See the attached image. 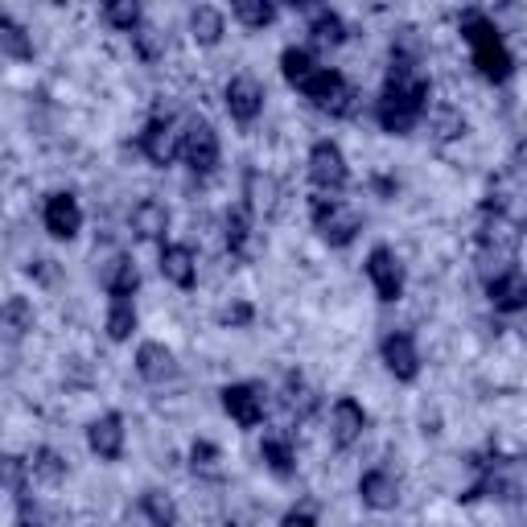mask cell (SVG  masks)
Masks as SVG:
<instances>
[{
    "label": "cell",
    "mask_w": 527,
    "mask_h": 527,
    "mask_svg": "<svg viewBox=\"0 0 527 527\" xmlns=\"http://www.w3.org/2000/svg\"><path fill=\"white\" fill-rule=\"evenodd\" d=\"M429 95H433V83L420 75V66L408 58H392L388 79H383V95L375 103L379 128L392 136H408L429 116Z\"/></svg>",
    "instance_id": "1"
},
{
    "label": "cell",
    "mask_w": 527,
    "mask_h": 527,
    "mask_svg": "<svg viewBox=\"0 0 527 527\" xmlns=\"http://www.w3.org/2000/svg\"><path fill=\"white\" fill-rule=\"evenodd\" d=\"M462 38L470 42V50H474V66H478V75H482L486 83H507V79H511L515 58H511V50L503 46L495 21H490L486 13L470 9V13L462 17Z\"/></svg>",
    "instance_id": "2"
},
{
    "label": "cell",
    "mask_w": 527,
    "mask_h": 527,
    "mask_svg": "<svg viewBox=\"0 0 527 527\" xmlns=\"http://www.w3.org/2000/svg\"><path fill=\"white\" fill-rule=\"evenodd\" d=\"M309 219H313V231H318L330 248H346V243H355V235L363 231L359 210L342 198H330V194L309 198Z\"/></svg>",
    "instance_id": "3"
},
{
    "label": "cell",
    "mask_w": 527,
    "mask_h": 527,
    "mask_svg": "<svg viewBox=\"0 0 527 527\" xmlns=\"http://www.w3.org/2000/svg\"><path fill=\"white\" fill-rule=\"evenodd\" d=\"M301 95L326 116H350V112H355V103H359V91L346 83L342 70H330V66H322L318 75L301 87Z\"/></svg>",
    "instance_id": "4"
},
{
    "label": "cell",
    "mask_w": 527,
    "mask_h": 527,
    "mask_svg": "<svg viewBox=\"0 0 527 527\" xmlns=\"http://www.w3.org/2000/svg\"><path fill=\"white\" fill-rule=\"evenodd\" d=\"M219 132H215V124L210 120H202V116H190L186 120V128H182V161L194 169V173H210L219 165Z\"/></svg>",
    "instance_id": "5"
},
{
    "label": "cell",
    "mask_w": 527,
    "mask_h": 527,
    "mask_svg": "<svg viewBox=\"0 0 527 527\" xmlns=\"http://www.w3.org/2000/svg\"><path fill=\"white\" fill-rule=\"evenodd\" d=\"M309 182L318 186L322 194H338L346 182H350V169H346V157L334 140H313L309 149Z\"/></svg>",
    "instance_id": "6"
},
{
    "label": "cell",
    "mask_w": 527,
    "mask_h": 527,
    "mask_svg": "<svg viewBox=\"0 0 527 527\" xmlns=\"http://www.w3.org/2000/svg\"><path fill=\"white\" fill-rule=\"evenodd\" d=\"M219 396H223L227 416L235 420L239 429H256V425H264L268 400H264V388H260V383H227V388H223Z\"/></svg>",
    "instance_id": "7"
},
{
    "label": "cell",
    "mask_w": 527,
    "mask_h": 527,
    "mask_svg": "<svg viewBox=\"0 0 527 527\" xmlns=\"http://www.w3.org/2000/svg\"><path fill=\"white\" fill-rule=\"evenodd\" d=\"M264 99H268V95H264V83H260L256 75H235V79L223 87V103H227V112H231L235 124L260 120Z\"/></svg>",
    "instance_id": "8"
},
{
    "label": "cell",
    "mask_w": 527,
    "mask_h": 527,
    "mask_svg": "<svg viewBox=\"0 0 527 527\" xmlns=\"http://www.w3.org/2000/svg\"><path fill=\"white\" fill-rule=\"evenodd\" d=\"M140 153H145L153 165H161V169L182 157V132L173 128L169 116H153L145 124V132H140Z\"/></svg>",
    "instance_id": "9"
},
{
    "label": "cell",
    "mask_w": 527,
    "mask_h": 527,
    "mask_svg": "<svg viewBox=\"0 0 527 527\" xmlns=\"http://www.w3.org/2000/svg\"><path fill=\"white\" fill-rule=\"evenodd\" d=\"M379 355H383V367H388L400 383H412L420 375V350H416V338L408 330H388V334H383Z\"/></svg>",
    "instance_id": "10"
},
{
    "label": "cell",
    "mask_w": 527,
    "mask_h": 527,
    "mask_svg": "<svg viewBox=\"0 0 527 527\" xmlns=\"http://www.w3.org/2000/svg\"><path fill=\"white\" fill-rule=\"evenodd\" d=\"M42 223H46V231L54 239H75L83 231V206H79V198L66 194V190L50 194L46 206H42Z\"/></svg>",
    "instance_id": "11"
},
{
    "label": "cell",
    "mask_w": 527,
    "mask_h": 527,
    "mask_svg": "<svg viewBox=\"0 0 527 527\" xmlns=\"http://www.w3.org/2000/svg\"><path fill=\"white\" fill-rule=\"evenodd\" d=\"M363 433H367V408L359 400H350V396L334 400V408H330V441H334V449H350L355 441H363Z\"/></svg>",
    "instance_id": "12"
},
{
    "label": "cell",
    "mask_w": 527,
    "mask_h": 527,
    "mask_svg": "<svg viewBox=\"0 0 527 527\" xmlns=\"http://www.w3.org/2000/svg\"><path fill=\"white\" fill-rule=\"evenodd\" d=\"M367 276H371L379 301H400L404 297V264L396 260L392 248H375L367 256Z\"/></svg>",
    "instance_id": "13"
},
{
    "label": "cell",
    "mask_w": 527,
    "mask_h": 527,
    "mask_svg": "<svg viewBox=\"0 0 527 527\" xmlns=\"http://www.w3.org/2000/svg\"><path fill=\"white\" fill-rule=\"evenodd\" d=\"M243 206L260 219H276L280 215V182L264 169H248V178H243Z\"/></svg>",
    "instance_id": "14"
},
{
    "label": "cell",
    "mask_w": 527,
    "mask_h": 527,
    "mask_svg": "<svg viewBox=\"0 0 527 527\" xmlns=\"http://www.w3.org/2000/svg\"><path fill=\"white\" fill-rule=\"evenodd\" d=\"M87 445H91V453L99 462H120V453H124V416L120 412H103L99 420H91Z\"/></svg>",
    "instance_id": "15"
},
{
    "label": "cell",
    "mask_w": 527,
    "mask_h": 527,
    "mask_svg": "<svg viewBox=\"0 0 527 527\" xmlns=\"http://www.w3.org/2000/svg\"><path fill=\"white\" fill-rule=\"evenodd\" d=\"M486 297L499 313H523L527 309V276L519 268L499 272L495 280H486Z\"/></svg>",
    "instance_id": "16"
},
{
    "label": "cell",
    "mask_w": 527,
    "mask_h": 527,
    "mask_svg": "<svg viewBox=\"0 0 527 527\" xmlns=\"http://www.w3.org/2000/svg\"><path fill=\"white\" fill-rule=\"evenodd\" d=\"M359 499L371 511H396V503H400V482H396V474L392 470H367L359 478Z\"/></svg>",
    "instance_id": "17"
},
{
    "label": "cell",
    "mask_w": 527,
    "mask_h": 527,
    "mask_svg": "<svg viewBox=\"0 0 527 527\" xmlns=\"http://www.w3.org/2000/svg\"><path fill=\"white\" fill-rule=\"evenodd\" d=\"M161 276L169 280V285H178V289H194L198 256H194L190 243H165V248H161Z\"/></svg>",
    "instance_id": "18"
},
{
    "label": "cell",
    "mask_w": 527,
    "mask_h": 527,
    "mask_svg": "<svg viewBox=\"0 0 527 527\" xmlns=\"http://www.w3.org/2000/svg\"><path fill=\"white\" fill-rule=\"evenodd\" d=\"M169 219H173V215H169V206H165L161 198H140V202L132 206V215H128L136 239H165Z\"/></svg>",
    "instance_id": "19"
},
{
    "label": "cell",
    "mask_w": 527,
    "mask_h": 527,
    "mask_svg": "<svg viewBox=\"0 0 527 527\" xmlns=\"http://www.w3.org/2000/svg\"><path fill=\"white\" fill-rule=\"evenodd\" d=\"M173 371H178V363H173V350L165 342H140L136 350V375L145 383H165L173 379Z\"/></svg>",
    "instance_id": "20"
},
{
    "label": "cell",
    "mask_w": 527,
    "mask_h": 527,
    "mask_svg": "<svg viewBox=\"0 0 527 527\" xmlns=\"http://www.w3.org/2000/svg\"><path fill=\"white\" fill-rule=\"evenodd\" d=\"M99 280H103V289H108L112 301H128L140 289V268H136L132 256H112Z\"/></svg>",
    "instance_id": "21"
},
{
    "label": "cell",
    "mask_w": 527,
    "mask_h": 527,
    "mask_svg": "<svg viewBox=\"0 0 527 527\" xmlns=\"http://www.w3.org/2000/svg\"><path fill=\"white\" fill-rule=\"evenodd\" d=\"M223 33H227V17H223V9H215V5H198V9H190V38H194L198 46H219V42H223Z\"/></svg>",
    "instance_id": "22"
},
{
    "label": "cell",
    "mask_w": 527,
    "mask_h": 527,
    "mask_svg": "<svg viewBox=\"0 0 527 527\" xmlns=\"http://www.w3.org/2000/svg\"><path fill=\"white\" fill-rule=\"evenodd\" d=\"M223 239H227L231 256L248 252V243H252V210L248 206H227L223 210Z\"/></svg>",
    "instance_id": "23"
},
{
    "label": "cell",
    "mask_w": 527,
    "mask_h": 527,
    "mask_svg": "<svg viewBox=\"0 0 527 527\" xmlns=\"http://www.w3.org/2000/svg\"><path fill=\"white\" fill-rule=\"evenodd\" d=\"M29 470H33V478H38V482H46V486H62V482H66V474H70L66 458H62L58 449H50V445L33 449V458H29Z\"/></svg>",
    "instance_id": "24"
},
{
    "label": "cell",
    "mask_w": 527,
    "mask_h": 527,
    "mask_svg": "<svg viewBox=\"0 0 527 527\" xmlns=\"http://www.w3.org/2000/svg\"><path fill=\"white\" fill-rule=\"evenodd\" d=\"M318 70H322V66L313 62V54H309L305 46H289L285 54H280V75H285V79H289L297 91H301V87H305L313 75H318Z\"/></svg>",
    "instance_id": "25"
},
{
    "label": "cell",
    "mask_w": 527,
    "mask_h": 527,
    "mask_svg": "<svg viewBox=\"0 0 527 527\" xmlns=\"http://www.w3.org/2000/svg\"><path fill=\"white\" fill-rule=\"evenodd\" d=\"M309 38H313V46H342L346 42V21H342V13L318 9V13L309 17Z\"/></svg>",
    "instance_id": "26"
},
{
    "label": "cell",
    "mask_w": 527,
    "mask_h": 527,
    "mask_svg": "<svg viewBox=\"0 0 527 527\" xmlns=\"http://www.w3.org/2000/svg\"><path fill=\"white\" fill-rule=\"evenodd\" d=\"M103 21H108L116 33H136L145 29V9L136 5V0H108V5H103Z\"/></svg>",
    "instance_id": "27"
},
{
    "label": "cell",
    "mask_w": 527,
    "mask_h": 527,
    "mask_svg": "<svg viewBox=\"0 0 527 527\" xmlns=\"http://www.w3.org/2000/svg\"><path fill=\"white\" fill-rule=\"evenodd\" d=\"M260 458H264V466H268L276 478H293V474H297V453H293V445H289L285 437H264Z\"/></svg>",
    "instance_id": "28"
},
{
    "label": "cell",
    "mask_w": 527,
    "mask_h": 527,
    "mask_svg": "<svg viewBox=\"0 0 527 527\" xmlns=\"http://www.w3.org/2000/svg\"><path fill=\"white\" fill-rule=\"evenodd\" d=\"M140 511L149 515L153 527H178V503H173V495H165V490L149 486L145 495H140Z\"/></svg>",
    "instance_id": "29"
},
{
    "label": "cell",
    "mask_w": 527,
    "mask_h": 527,
    "mask_svg": "<svg viewBox=\"0 0 527 527\" xmlns=\"http://www.w3.org/2000/svg\"><path fill=\"white\" fill-rule=\"evenodd\" d=\"M429 132L437 136V140H462L466 132H470V120L462 116V108H433L429 112Z\"/></svg>",
    "instance_id": "30"
},
{
    "label": "cell",
    "mask_w": 527,
    "mask_h": 527,
    "mask_svg": "<svg viewBox=\"0 0 527 527\" xmlns=\"http://www.w3.org/2000/svg\"><path fill=\"white\" fill-rule=\"evenodd\" d=\"M0 326H5V338L17 342L33 330V305L25 297H9L5 301V313H0Z\"/></svg>",
    "instance_id": "31"
},
{
    "label": "cell",
    "mask_w": 527,
    "mask_h": 527,
    "mask_svg": "<svg viewBox=\"0 0 527 527\" xmlns=\"http://www.w3.org/2000/svg\"><path fill=\"white\" fill-rule=\"evenodd\" d=\"M0 50H5L13 62H29L33 58V42H29V33L5 13L0 17Z\"/></svg>",
    "instance_id": "32"
},
{
    "label": "cell",
    "mask_w": 527,
    "mask_h": 527,
    "mask_svg": "<svg viewBox=\"0 0 527 527\" xmlns=\"http://www.w3.org/2000/svg\"><path fill=\"white\" fill-rule=\"evenodd\" d=\"M231 13H235L239 25H248V29H268L276 21V5H272V0H235Z\"/></svg>",
    "instance_id": "33"
},
{
    "label": "cell",
    "mask_w": 527,
    "mask_h": 527,
    "mask_svg": "<svg viewBox=\"0 0 527 527\" xmlns=\"http://www.w3.org/2000/svg\"><path fill=\"white\" fill-rule=\"evenodd\" d=\"M318 392L309 388V383H301V379H289V388H285V408H289V416L293 420H309L313 412H318Z\"/></svg>",
    "instance_id": "34"
},
{
    "label": "cell",
    "mask_w": 527,
    "mask_h": 527,
    "mask_svg": "<svg viewBox=\"0 0 527 527\" xmlns=\"http://www.w3.org/2000/svg\"><path fill=\"white\" fill-rule=\"evenodd\" d=\"M108 338L112 342H128L132 334H136V309H132V301H112V309H108Z\"/></svg>",
    "instance_id": "35"
},
{
    "label": "cell",
    "mask_w": 527,
    "mask_h": 527,
    "mask_svg": "<svg viewBox=\"0 0 527 527\" xmlns=\"http://www.w3.org/2000/svg\"><path fill=\"white\" fill-rule=\"evenodd\" d=\"M219 462H223V453H219L215 441H194V445H190V470H194V474H210V478H215V474L223 470Z\"/></svg>",
    "instance_id": "36"
},
{
    "label": "cell",
    "mask_w": 527,
    "mask_h": 527,
    "mask_svg": "<svg viewBox=\"0 0 527 527\" xmlns=\"http://www.w3.org/2000/svg\"><path fill=\"white\" fill-rule=\"evenodd\" d=\"M252 318H256V305H252V301H227V305H219V313H215V322L227 326V330L252 326Z\"/></svg>",
    "instance_id": "37"
},
{
    "label": "cell",
    "mask_w": 527,
    "mask_h": 527,
    "mask_svg": "<svg viewBox=\"0 0 527 527\" xmlns=\"http://www.w3.org/2000/svg\"><path fill=\"white\" fill-rule=\"evenodd\" d=\"M136 54L145 58V62H157V58L165 54V33H161V29H149V25H145V29L136 33Z\"/></svg>",
    "instance_id": "38"
},
{
    "label": "cell",
    "mask_w": 527,
    "mask_h": 527,
    "mask_svg": "<svg viewBox=\"0 0 527 527\" xmlns=\"http://www.w3.org/2000/svg\"><path fill=\"white\" fill-rule=\"evenodd\" d=\"M25 478H33L29 462L25 458H5V486H9V495H25Z\"/></svg>",
    "instance_id": "39"
},
{
    "label": "cell",
    "mask_w": 527,
    "mask_h": 527,
    "mask_svg": "<svg viewBox=\"0 0 527 527\" xmlns=\"http://www.w3.org/2000/svg\"><path fill=\"white\" fill-rule=\"evenodd\" d=\"M280 527H318V515H313L309 507H293L285 519H280Z\"/></svg>",
    "instance_id": "40"
},
{
    "label": "cell",
    "mask_w": 527,
    "mask_h": 527,
    "mask_svg": "<svg viewBox=\"0 0 527 527\" xmlns=\"http://www.w3.org/2000/svg\"><path fill=\"white\" fill-rule=\"evenodd\" d=\"M29 276H38L42 285H50V280L58 276V272H54V260H33V264H29Z\"/></svg>",
    "instance_id": "41"
},
{
    "label": "cell",
    "mask_w": 527,
    "mask_h": 527,
    "mask_svg": "<svg viewBox=\"0 0 527 527\" xmlns=\"http://www.w3.org/2000/svg\"><path fill=\"white\" fill-rule=\"evenodd\" d=\"M523 338H527V326H523Z\"/></svg>",
    "instance_id": "42"
}]
</instances>
